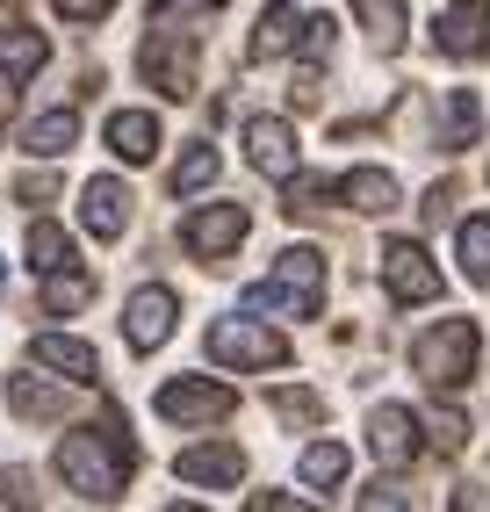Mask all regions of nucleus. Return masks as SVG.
I'll list each match as a JSON object with an SVG mask.
<instances>
[{"label": "nucleus", "mask_w": 490, "mask_h": 512, "mask_svg": "<svg viewBox=\"0 0 490 512\" xmlns=\"http://www.w3.org/2000/svg\"><path fill=\"white\" fill-rule=\"evenodd\" d=\"M274 419H282V426H318L325 404L310 397V390H274Z\"/></svg>", "instance_id": "c85d7f7f"}, {"label": "nucleus", "mask_w": 490, "mask_h": 512, "mask_svg": "<svg viewBox=\"0 0 490 512\" xmlns=\"http://www.w3.org/2000/svg\"><path fill=\"white\" fill-rule=\"evenodd\" d=\"M0 22H15V0H0Z\"/></svg>", "instance_id": "c9c22d12"}, {"label": "nucleus", "mask_w": 490, "mask_h": 512, "mask_svg": "<svg viewBox=\"0 0 490 512\" xmlns=\"http://www.w3.org/2000/svg\"><path fill=\"white\" fill-rule=\"evenodd\" d=\"M245 159H253L267 181H289L296 166H303V152H296V130H289L282 116H253V123H245Z\"/></svg>", "instance_id": "9b49d317"}, {"label": "nucleus", "mask_w": 490, "mask_h": 512, "mask_svg": "<svg viewBox=\"0 0 490 512\" xmlns=\"http://www.w3.org/2000/svg\"><path fill=\"white\" fill-rule=\"evenodd\" d=\"M296 505H303V498H289V491H260V498H253V512H296Z\"/></svg>", "instance_id": "473e14b6"}, {"label": "nucleus", "mask_w": 490, "mask_h": 512, "mask_svg": "<svg viewBox=\"0 0 490 512\" xmlns=\"http://www.w3.org/2000/svg\"><path fill=\"white\" fill-rule=\"evenodd\" d=\"M296 37H303V15L289 8V0H274V8L260 15V29H253V44H245V58H253V65H267V58L296 51Z\"/></svg>", "instance_id": "a211bd4d"}, {"label": "nucleus", "mask_w": 490, "mask_h": 512, "mask_svg": "<svg viewBox=\"0 0 490 512\" xmlns=\"http://www.w3.org/2000/svg\"><path fill=\"white\" fill-rule=\"evenodd\" d=\"M354 8H361V29H368L375 51H397L404 44V0H354Z\"/></svg>", "instance_id": "5701e85b"}, {"label": "nucleus", "mask_w": 490, "mask_h": 512, "mask_svg": "<svg viewBox=\"0 0 490 512\" xmlns=\"http://www.w3.org/2000/svg\"><path fill=\"white\" fill-rule=\"evenodd\" d=\"M173 318H181V303H173V289H137L130 303H123V339L137 354H159L166 339H173Z\"/></svg>", "instance_id": "6e6552de"}, {"label": "nucleus", "mask_w": 490, "mask_h": 512, "mask_svg": "<svg viewBox=\"0 0 490 512\" xmlns=\"http://www.w3.org/2000/svg\"><path fill=\"white\" fill-rule=\"evenodd\" d=\"M109 152H116L123 166H145V159L159 152V123H152L145 109H116V116H109Z\"/></svg>", "instance_id": "f3484780"}, {"label": "nucleus", "mask_w": 490, "mask_h": 512, "mask_svg": "<svg viewBox=\"0 0 490 512\" xmlns=\"http://www.w3.org/2000/svg\"><path fill=\"white\" fill-rule=\"evenodd\" d=\"M361 505H404V491L397 484H375V491H361Z\"/></svg>", "instance_id": "f704fd0d"}, {"label": "nucleus", "mask_w": 490, "mask_h": 512, "mask_svg": "<svg viewBox=\"0 0 490 512\" xmlns=\"http://www.w3.org/2000/svg\"><path fill=\"white\" fill-rule=\"evenodd\" d=\"M296 476H303V484H310V491H332V484H339V476H346V448H339V440H318V448H303V462H296Z\"/></svg>", "instance_id": "a878e982"}, {"label": "nucleus", "mask_w": 490, "mask_h": 512, "mask_svg": "<svg viewBox=\"0 0 490 512\" xmlns=\"http://www.w3.org/2000/svg\"><path fill=\"white\" fill-rule=\"evenodd\" d=\"M80 224H87L94 238H123V224H130V188H123L116 174H94V181L80 188Z\"/></svg>", "instance_id": "2eb2a0df"}, {"label": "nucleus", "mask_w": 490, "mask_h": 512, "mask_svg": "<svg viewBox=\"0 0 490 512\" xmlns=\"http://www.w3.org/2000/svg\"><path fill=\"white\" fill-rule=\"evenodd\" d=\"M318 303H325V253H318V246H289L282 260H274V275H267L260 289H245V296H238V311H245V318H260V311L318 318Z\"/></svg>", "instance_id": "f03ea898"}, {"label": "nucleus", "mask_w": 490, "mask_h": 512, "mask_svg": "<svg viewBox=\"0 0 490 512\" xmlns=\"http://www.w3.org/2000/svg\"><path fill=\"white\" fill-rule=\"evenodd\" d=\"M433 44H440L447 58H483V51H490V8H483V0L447 8V15L433 22Z\"/></svg>", "instance_id": "4468645a"}, {"label": "nucleus", "mask_w": 490, "mask_h": 512, "mask_svg": "<svg viewBox=\"0 0 490 512\" xmlns=\"http://www.w3.org/2000/svg\"><path fill=\"white\" fill-rule=\"evenodd\" d=\"M209 361H224V368H282L289 361V339L282 332H267L253 318H217L209 325Z\"/></svg>", "instance_id": "20e7f679"}, {"label": "nucleus", "mask_w": 490, "mask_h": 512, "mask_svg": "<svg viewBox=\"0 0 490 512\" xmlns=\"http://www.w3.org/2000/svg\"><path fill=\"white\" fill-rule=\"evenodd\" d=\"M454 253H462L469 282H490V217H469L462 231H454Z\"/></svg>", "instance_id": "bb28decb"}, {"label": "nucleus", "mask_w": 490, "mask_h": 512, "mask_svg": "<svg viewBox=\"0 0 490 512\" xmlns=\"http://www.w3.org/2000/svg\"><path fill=\"white\" fill-rule=\"evenodd\" d=\"M8 404L22 419H65V375L44 383V375H8Z\"/></svg>", "instance_id": "aec40b11"}, {"label": "nucleus", "mask_w": 490, "mask_h": 512, "mask_svg": "<svg viewBox=\"0 0 490 512\" xmlns=\"http://www.w3.org/2000/svg\"><path fill=\"white\" fill-rule=\"evenodd\" d=\"M51 8H58L65 22H101V15L116 8V0H51Z\"/></svg>", "instance_id": "7c9ffc66"}, {"label": "nucleus", "mask_w": 490, "mask_h": 512, "mask_svg": "<svg viewBox=\"0 0 490 512\" xmlns=\"http://www.w3.org/2000/svg\"><path fill=\"white\" fill-rule=\"evenodd\" d=\"M87 303H94V275H80L73 260L44 267V311H87Z\"/></svg>", "instance_id": "4be33fe9"}, {"label": "nucleus", "mask_w": 490, "mask_h": 512, "mask_svg": "<svg viewBox=\"0 0 490 512\" xmlns=\"http://www.w3.org/2000/svg\"><path fill=\"white\" fill-rule=\"evenodd\" d=\"M418 448H426V440H418V419L404 412V404H375L368 412V455L382 469H411Z\"/></svg>", "instance_id": "9d476101"}, {"label": "nucleus", "mask_w": 490, "mask_h": 512, "mask_svg": "<svg viewBox=\"0 0 490 512\" xmlns=\"http://www.w3.org/2000/svg\"><path fill=\"white\" fill-rule=\"evenodd\" d=\"M245 217L238 202H209V210H195L188 224H181V246L195 253V260H224V253H238V238H245Z\"/></svg>", "instance_id": "1a4fd4ad"}, {"label": "nucleus", "mask_w": 490, "mask_h": 512, "mask_svg": "<svg viewBox=\"0 0 490 512\" xmlns=\"http://www.w3.org/2000/svg\"><path fill=\"white\" fill-rule=\"evenodd\" d=\"M476 318H440L433 332H418L411 339V368L426 375L433 390H462L469 383V368H476Z\"/></svg>", "instance_id": "7ed1b4c3"}, {"label": "nucleus", "mask_w": 490, "mask_h": 512, "mask_svg": "<svg viewBox=\"0 0 490 512\" xmlns=\"http://www.w3.org/2000/svg\"><path fill=\"white\" fill-rule=\"evenodd\" d=\"M332 195L346 202V210H361V217H390L397 210V174H382V166H354V174H339Z\"/></svg>", "instance_id": "dca6fc26"}, {"label": "nucleus", "mask_w": 490, "mask_h": 512, "mask_svg": "<svg viewBox=\"0 0 490 512\" xmlns=\"http://www.w3.org/2000/svg\"><path fill=\"white\" fill-rule=\"evenodd\" d=\"M382 289L397 303H433L440 296V267L426 260L418 238H390V246H382Z\"/></svg>", "instance_id": "0eeeda50"}, {"label": "nucleus", "mask_w": 490, "mask_h": 512, "mask_svg": "<svg viewBox=\"0 0 490 512\" xmlns=\"http://www.w3.org/2000/svg\"><path fill=\"white\" fill-rule=\"evenodd\" d=\"M51 462L65 476V491H80L87 505H116L123 484H130V469H137V448L123 440V426H80V433L58 440Z\"/></svg>", "instance_id": "f257e3e1"}, {"label": "nucleus", "mask_w": 490, "mask_h": 512, "mask_svg": "<svg viewBox=\"0 0 490 512\" xmlns=\"http://www.w3.org/2000/svg\"><path fill=\"white\" fill-rule=\"evenodd\" d=\"M209 8H224V0H152V15H159V22H173V15L188 22V15H209Z\"/></svg>", "instance_id": "2f4dec72"}, {"label": "nucleus", "mask_w": 490, "mask_h": 512, "mask_svg": "<svg viewBox=\"0 0 490 512\" xmlns=\"http://www.w3.org/2000/svg\"><path fill=\"white\" fill-rule=\"evenodd\" d=\"M51 195H58V188H51L44 174H29V181H22V202H51Z\"/></svg>", "instance_id": "72a5a7b5"}, {"label": "nucleus", "mask_w": 490, "mask_h": 512, "mask_svg": "<svg viewBox=\"0 0 490 512\" xmlns=\"http://www.w3.org/2000/svg\"><path fill=\"white\" fill-rule=\"evenodd\" d=\"M0 296H8V260H0Z\"/></svg>", "instance_id": "e433bc0d"}, {"label": "nucleus", "mask_w": 490, "mask_h": 512, "mask_svg": "<svg viewBox=\"0 0 490 512\" xmlns=\"http://www.w3.org/2000/svg\"><path fill=\"white\" fill-rule=\"evenodd\" d=\"M22 145L37 152V159H65V152L80 145V116L73 109H51V116H37V123L22 130Z\"/></svg>", "instance_id": "412c9836"}, {"label": "nucleus", "mask_w": 490, "mask_h": 512, "mask_svg": "<svg viewBox=\"0 0 490 512\" xmlns=\"http://www.w3.org/2000/svg\"><path fill=\"white\" fill-rule=\"evenodd\" d=\"M44 58H51V44L37 37V29H0V80H8V87L37 80Z\"/></svg>", "instance_id": "6ab92c4d"}, {"label": "nucleus", "mask_w": 490, "mask_h": 512, "mask_svg": "<svg viewBox=\"0 0 490 512\" xmlns=\"http://www.w3.org/2000/svg\"><path fill=\"white\" fill-rule=\"evenodd\" d=\"M231 412H238V390L217 383V375H181V383L159 390V419L173 426H224Z\"/></svg>", "instance_id": "39448f33"}, {"label": "nucleus", "mask_w": 490, "mask_h": 512, "mask_svg": "<svg viewBox=\"0 0 490 512\" xmlns=\"http://www.w3.org/2000/svg\"><path fill=\"white\" fill-rule=\"evenodd\" d=\"M173 476H181V484H202V491H238L245 455H238V448H224V440H209V448H181Z\"/></svg>", "instance_id": "ddd939ff"}, {"label": "nucleus", "mask_w": 490, "mask_h": 512, "mask_svg": "<svg viewBox=\"0 0 490 512\" xmlns=\"http://www.w3.org/2000/svg\"><path fill=\"white\" fill-rule=\"evenodd\" d=\"M217 166H224V159H217V145H188L181 159H173L166 188H173V195H195V188H209V181H217Z\"/></svg>", "instance_id": "b1692460"}, {"label": "nucleus", "mask_w": 490, "mask_h": 512, "mask_svg": "<svg viewBox=\"0 0 490 512\" xmlns=\"http://www.w3.org/2000/svg\"><path fill=\"white\" fill-rule=\"evenodd\" d=\"M426 433H433V448H440V455H454V448H462V440H469L462 412H433V419H426Z\"/></svg>", "instance_id": "c756f323"}, {"label": "nucleus", "mask_w": 490, "mask_h": 512, "mask_svg": "<svg viewBox=\"0 0 490 512\" xmlns=\"http://www.w3.org/2000/svg\"><path fill=\"white\" fill-rule=\"evenodd\" d=\"M29 361H37V368H51V375H65L73 390L101 383V361H94V347H87V339H65V332H37V339H29Z\"/></svg>", "instance_id": "f8f14e48"}, {"label": "nucleus", "mask_w": 490, "mask_h": 512, "mask_svg": "<svg viewBox=\"0 0 490 512\" xmlns=\"http://www.w3.org/2000/svg\"><path fill=\"white\" fill-rule=\"evenodd\" d=\"M137 73H145V87H159L166 101H188L195 94V44H181L159 22L152 37H145V51H137Z\"/></svg>", "instance_id": "423d86ee"}, {"label": "nucleus", "mask_w": 490, "mask_h": 512, "mask_svg": "<svg viewBox=\"0 0 490 512\" xmlns=\"http://www.w3.org/2000/svg\"><path fill=\"white\" fill-rule=\"evenodd\" d=\"M483 138V101L469 94V87H454L447 94V152H462V145H476Z\"/></svg>", "instance_id": "393cba45"}, {"label": "nucleus", "mask_w": 490, "mask_h": 512, "mask_svg": "<svg viewBox=\"0 0 490 512\" xmlns=\"http://www.w3.org/2000/svg\"><path fill=\"white\" fill-rule=\"evenodd\" d=\"M29 267H37V275H44V267H65V260H73V238H65L51 217H37V224H29Z\"/></svg>", "instance_id": "cd10ccee"}]
</instances>
